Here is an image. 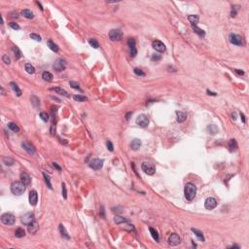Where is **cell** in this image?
Instances as JSON below:
<instances>
[{
  "label": "cell",
  "instance_id": "6da1fadb",
  "mask_svg": "<svg viewBox=\"0 0 249 249\" xmlns=\"http://www.w3.org/2000/svg\"><path fill=\"white\" fill-rule=\"evenodd\" d=\"M196 193H197L196 186H195L193 183H187L186 186H185V190H184L185 197H186L188 201H193L195 196H196Z\"/></svg>",
  "mask_w": 249,
  "mask_h": 249
},
{
  "label": "cell",
  "instance_id": "7a4b0ae2",
  "mask_svg": "<svg viewBox=\"0 0 249 249\" xmlns=\"http://www.w3.org/2000/svg\"><path fill=\"white\" fill-rule=\"evenodd\" d=\"M11 191L14 195H17V196H20L21 194L24 193L25 191V185L21 182V181H16L12 183L11 185Z\"/></svg>",
  "mask_w": 249,
  "mask_h": 249
},
{
  "label": "cell",
  "instance_id": "3957f363",
  "mask_svg": "<svg viewBox=\"0 0 249 249\" xmlns=\"http://www.w3.org/2000/svg\"><path fill=\"white\" fill-rule=\"evenodd\" d=\"M141 169H142V170H143L146 174H148V175H153V174L155 173V171H156L155 165H153V164H151V163H148V162L142 163Z\"/></svg>",
  "mask_w": 249,
  "mask_h": 249
},
{
  "label": "cell",
  "instance_id": "277c9868",
  "mask_svg": "<svg viewBox=\"0 0 249 249\" xmlns=\"http://www.w3.org/2000/svg\"><path fill=\"white\" fill-rule=\"evenodd\" d=\"M15 216L11 214V213H4L2 216H1V222L4 224V225L10 226L13 225L15 223Z\"/></svg>",
  "mask_w": 249,
  "mask_h": 249
},
{
  "label": "cell",
  "instance_id": "5b68a950",
  "mask_svg": "<svg viewBox=\"0 0 249 249\" xmlns=\"http://www.w3.org/2000/svg\"><path fill=\"white\" fill-rule=\"evenodd\" d=\"M229 40L232 44L237 45V46H242V45H243V39H242V37H241L240 35H238V34H233V33H232L229 37Z\"/></svg>",
  "mask_w": 249,
  "mask_h": 249
},
{
  "label": "cell",
  "instance_id": "8992f818",
  "mask_svg": "<svg viewBox=\"0 0 249 249\" xmlns=\"http://www.w3.org/2000/svg\"><path fill=\"white\" fill-rule=\"evenodd\" d=\"M123 36V32L120 29H112L109 32V38L111 41H119Z\"/></svg>",
  "mask_w": 249,
  "mask_h": 249
},
{
  "label": "cell",
  "instance_id": "52a82bcc",
  "mask_svg": "<svg viewBox=\"0 0 249 249\" xmlns=\"http://www.w3.org/2000/svg\"><path fill=\"white\" fill-rule=\"evenodd\" d=\"M103 163H104L103 160H100V159H93V160H92V161L90 162V166H91L92 169L97 170V169H102Z\"/></svg>",
  "mask_w": 249,
  "mask_h": 249
},
{
  "label": "cell",
  "instance_id": "ba28073f",
  "mask_svg": "<svg viewBox=\"0 0 249 249\" xmlns=\"http://www.w3.org/2000/svg\"><path fill=\"white\" fill-rule=\"evenodd\" d=\"M136 124L139 126V127H141V128H145V127H147L149 124V119L148 117L146 116V115H139V116L137 117L136 119Z\"/></svg>",
  "mask_w": 249,
  "mask_h": 249
},
{
  "label": "cell",
  "instance_id": "9c48e42d",
  "mask_svg": "<svg viewBox=\"0 0 249 249\" xmlns=\"http://www.w3.org/2000/svg\"><path fill=\"white\" fill-rule=\"evenodd\" d=\"M65 67H66V62H65V60H61V58L56 60L55 61V63H54V68L56 69V71H58V72L64 70Z\"/></svg>",
  "mask_w": 249,
  "mask_h": 249
},
{
  "label": "cell",
  "instance_id": "30bf717a",
  "mask_svg": "<svg viewBox=\"0 0 249 249\" xmlns=\"http://www.w3.org/2000/svg\"><path fill=\"white\" fill-rule=\"evenodd\" d=\"M21 222H23L24 225H26V226L30 225L32 222H34V214L31 212L26 213V214L24 215L23 218H21Z\"/></svg>",
  "mask_w": 249,
  "mask_h": 249
},
{
  "label": "cell",
  "instance_id": "8fae6325",
  "mask_svg": "<svg viewBox=\"0 0 249 249\" xmlns=\"http://www.w3.org/2000/svg\"><path fill=\"white\" fill-rule=\"evenodd\" d=\"M204 206H205V208L209 209V210L214 209L217 206V201L214 199V197H208V199L205 200Z\"/></svg>",
  "mask_w": 249,
  "mask_h": 249
},
{
  "label": "cell",
  "instance_id": "7c38bea8",
  "mask_svg": "<svg viewBox=\"0 0 249 249\" xmlns=\"http://www.w3.org/2000/svg\"><path fill=\"white\" fill-rule=\"evenodd\" d=\"M181 242V238L180 237L177 235V233H171L170 237L169 238V243L172 246H175V245H178Z\"/></svg>",
  "mask_w": 249,
  "mask_h": 249
},
{
  "label": "cell",
  "instance_id": "4fadbf2b",
  "mask_svg": "<svg viewBox=\"0 0 249 249\" xmlns=\"http://www.w3.org/2000/svg\"><path fill=\"white\" fill-rule=\"evenodd\" d=\"M153 48L155 49L156 51H158V52L160 53H163L165 51V45L162 42V41L160 40H156L153 42Z\"/></svg>",
  "mask_w": 249,
  "mask_h": 249
},
{
  "label": "cell",
  "instance_id": "5bb4252c",
  "mask_svg": "<svg viewBox=\"0 0 249 249\" xmlns=\"http://www.w3.org/2000/svg\"><path fill=\"white\" fill-rule=\"evenodd\" d=\"M37 201H38V194H37V192L35 190L30 191V193H29V202H30V204L34 206V205L37 204Z\"/></svg>",
  "mask_w": 249,
  "mask_h": 249
},
{
  "label": "cell",
  "instance_id": "9a60e30c",
  "mask_svg": "<svg viewBox=\"0 0 249 249\" xmlns=\"http://www.w3.org/2000/svg\"><path fill=\"white\" fill-rule=\"evenodd\" d=\"M21 146H23V148H24L28 154H30V155H34V154H35V149L33 148V146L31 144H29L27 142L24 141V142L21 143Z\"/></svg>",
  "mask_w": 249,
  "mask_h": 249
},
{
  "label": "cell",
  "instance_id": "2e32d148",
  "mask_svg": "<svg viewBox=\"0 0 249 249\" xmlns=\"http://www.w3.org/2000/svg\"><path fill=\"white\" fill-rule=\"evenodd\" d=\"M20 179H21V182H23L24 185H29L30 184V181H31L30 176L25 172H23L20 174Z\"/></svg>",
  "mask_w": 249,
  "mask_h": 249
},
{
  "label": "cell",
  "instance_id": "e0dca14e",
  "mask_svg": "<svg viewBox=\"0 0 249 249\" xmlns=\"http://www.w3.org/2000/svg\"><path fill=\"white\" fill-rule=\"evenodd\" d=\"M39 230V226L36 222H32L30 225H28V232L30 233H37V231Z\"/></svg>",
  "mask_w": 249,
  "mask_h": 249
},
{
  "label": "cell",
  "instance_id": "ac0fdd59",
  "mask_svg": "<svg viewBox=\"0 0 249 249\" xmlns=\"http://www.w3.org/2000/svg\"><path fill=\"white\" fill-rule=\"evenodd\" d=\"M58 230H60L61 237H63V238H65V239H69V238H70L68 233H67V231L65 230L64 226L62 225V224H60V227H58Z\"/></svg>",
  "mask_w": 249,
  "mask_h": 249
},
{
  "label": "cell",
  "instance_id": "d6986e66",
  "mask_svg": "<svg viewBox=\"0 0 249 249\" xmlns=\"http://www.w3.org/2000/svg\"><path fill=\"white\" fill-rule=\"evenodd\" d=\"M176 115H177V121H178L179 123H183V122H185V120L187 119V114L184 112L177 111Z\"/></svg>",
  "mask_w": 249,
  "mask_h": 249
},
{
  "label": "cell",
  "instance_id": "ffe728a7",
  "mask_svg": "<svg viewBox=\"0 0 249 249\" xmlns=\"http://www.w3.org/2000/svg\"><path fill=\"white\" fill-rule=\"evenodd\" d=\"M130 147H131L133 150L136 151V150H138L141 147V141L139 139H133L131 144H130Z\"/></svg>",
  "mask_w": 249,
  "mask_h": 249
},
{
  "label": "cell",
  "instance_id": "44dd1931",
  "mask_svg": "<svg viewBox=\"0 0 249 249\" xmlns=\"http://www.w3.org/2000/svg\"><path fill=\"white\" fill-rule=\"evenodd\" d=\"M10 86H11V88L13 89V91L16 92V94L18 97H20V96H21V91H20V89L19 88V86H18L16 83L11 82V83H10Z\"/></svg>",
  "mask_w": 249,
  "mask_h": 249
},
{
  "label": "cell",
  "instance_id": "7402d4cb",
  "mask_svg": "<svg viewBox=\"0 0 249 249\" xmlns=\"http://www.w3.org/2000/svg\"><path fill=\"white\" fill-rule=\"evenodd\" d=\"M188 20H189V21L192 24V25H197L200 18H199L197 15H190V16L188 17Z\"/></svg>",
  "mask_w": 249,
  "mask_h": 249
},
{
  "label": "cell",
  "instance_id": "603a6c76",
  "mask_svg": "<svg viewBox=\"0 0 249 249\" xmlns=\"http://www.w3.org/2000/svg\"><path fill=\"white\" fill-rule=\"evenodd\" d=\"M21 15H23L24 18H26V19H33V17H34V14H33L30 10H28V9H24V10H23Z\"/></svg>",
  "mask_w": 249,
  "mask_h": 249
},
{
  "label": "cell",
  "instance_id": "cb8c5ba5",
  "mask_svg": "<svg viewBox=\"0 0 249 249\" xmlns=\"http://www.w3.org/2000/svg\"><path fill=\"white\" fill-rule=\"evenodd\" d=\"M53 91H55V92H56V93H58V94H61V96H63V97H69V94L66 92V91H64L63 89L61 88H52Z\"/></svg>",
  "mask_w": 249,
  "mask_h": 249
},
{
  "label": "cell",
  "instance_id": "d4e9b609",
  "mask_svg": "<svg viewBox=\"0 0 249 249\" xmlns=\"http://www.w3.org/2000/svg\"><path fill=\"white\" fill-rule=\"evenodd\" d=\"M42 78H43L45 81H47V82H51V81L53 80L54 76H53V74L51 72L44 71V72H43V74H42Z\"/></svg>",
  "mask_w": 249,
  "mask_h": 249
},
{
  "label": "cell",
  "instance_id": "484cf974",
  "mask_svg": "<svg viewBox=\"0 0 249 249\" xmlns=\"http://www.w3.org/2000/svg\"><path fill=\"white\" fill-rule=\"evenodd\" d=\"M229 148L231 152H233V151L237 150V141L235 140V139H231V140L229 141Z\"/></svg>",
  "mask_w": 249,
  "mask_h": 249
},
{
  "label": "cell",
  "instance_id": "4316f807",
  "mask_svg": "<svg viewBox=\"0 0 249 249\" xmlns=\"http://www.w3.org/2000/svg\"><path fill=\"white\" fill-rule=\"evenodd\" d=\"M192 232H193L196 236L197 237V238L200 239L201 241H204V237H203V235H202V233H201V231H199V230L197 229H194V228H192Z\"/></svg>",
  "mask_w": 249,
  "mask_h": 249
},
{
  "label": "cell",
  "instance_id": "83f0119b",
  "mask_svg": "<svg viewBox=\"0 0 249 249\" xmlns=\"http://www.w3.org/2000/svg\"><path fill=\"white\" fill-rule=\"evenodd\" d=\"M25 236V232H24V229L21 228H18L15 232V237H18V238H20V237H24Z\"/></svg>",
  "mask_w": 249,
  "mask_h": 249
},
{
  "label": "cell",
  "instance_id": "f1b7e54d",
  "mask_svg": "<svg viewBox=\"0 0 249 249\" xmlns=\"http://www.w3.org/2000/svg\"><path fill=\"white\" fill-rule=\"evenodd\" d=\"M114 221H115L116 224H122V223H127V222H129V220L126 219V218H124V217L117 215V216H115V218H114Z\"/></svg>",
  "mask_w": 249,
  "mask_h": 249
},
{
  "label": "cell",
  "instance_id": "f546056e",
  "mask_svg": "<svg viewBox=\"0 0 249 249\" xmlns=\"http://www.w3.org/2000/svg\"><path fill=\"white\" fill-rule=\"evenodd\" d=\"M47 44H48V47L52 51H54V52H58V47H57V45L56 44H55L54 42H53L52 40H49L48 42H47Z\"/></svg>",
  "mask_w": 249,
  "mask_h": 249
},
{
  "label": "cell",
  "instance_id": "4dcf8cb0",
  "mask_svg": "<svg viewBox=\"0 0 249 249\" xmlns=\"http://www.w3.org/2000/svg\"><path fill=\"white\" fill-rule=\"evenodd\" d=\"M24 68H25V71H26L28 74H33V73L35 72V68H34V66H33V65H31L30 63H26V64H25V66H24Z\"/></svg>",
  "mask_w": 249,
  "mask_h": 249
},
{
  "label": "cell",
  "instance_id": "1f68e13d",
  "mask_svg": "<svg viewBox=\"0 0 249 249\" xmlns=\"http://www.w3.org/2000/svg\"><path fill=\"white\" fill-rule=\"evenodd\" d=\"M192 28L194 29V31L197 33V34H199V35H200L201 37H203V36L205 35V32H204V31H203L202 29H201V28L197 27V25H192Z\"/></svg>",
  "mask_w": 249,
  "mask_h": 249
},
{
  "label": "cell",
  "instance_id": "d6a6232c",
  "mask_svg": "<svg viewBox=\"0 0 249 249\" xmlns=\"http://www.w3.org/2000/svg\"><path fill=\"white\" fill-rule=\"evenodd\" d=\"M207 130L209 131V133L215 134V133H218V128H217L215 124H210V126L207 127Z\"/></svg>",
  "mask_w": 249,
  "mask_h": 249
},
{
  "label": "cell",
  "instance_id": "836d02e7",
  "mask_svg": "<svg viewBox=\"0 0 249 249\" xmlns=\"http://www.w3.org/2000/svg\"><path fill=\"white\" fill-rule=\"evenodd\" d=\"M13 52L15 53V57H16V60H19V58H20L21 57V52L20 51V49L18 48V47H13Z\"/></svg>",
  "mask_w": 249,
  "mask_h": 249
},
{
  "label": "cell",
  "instance_id": "e575fe53",
  "mask_svg": "<svg viewBox=\"0 0 249 249\" xmlns=\"http://www.w3.org/2000/svg\"><path fill=\"white\" fill-rule=\"evenodd\" d=\"M8 128H9L10 129H11L12 131H14V133H18V131L20 130L19 127H18V126H17V124H15V123H9V124H8Z\"/></svg>",
  "mask_w": 249,
  "mask_h": 249
},
{
  "label": "cell",
  "instance_id": "d590c367",
  "mask_svg": "<svg viewBox=\"0 0 249 249\" xmlns=\"http://www.w3.org/2000/svg\"><path fill=\"white\" fill-rule=\"evenodd\" d=\"M149 231H150V233H151V235H152L153 238H154L156 241H159V235H158L157 231L154 230L153 228H149Z\"/></svg>",
  "mask_w": 249,
  "mask_h": 249
},
{
  "label": "cell",
  "instance_id": "8d00e7d4",
  "mask_svg": "<svg viewBox=\"0 0 249 249\" xmlns=\"http://www.w3.org/2000/svg\"><path fill=\"white\" fill-rule=\"evenodd\" d=\"M89 43H90V45L92 46V48H94V49H97L98 47H99V44H98V42H97V39H93V38H92V39H90V40H89Z\"/></svg>",
  "mask_w": 249,
  "mask_h": 249
},
{
  "label": "cell",
  "instance_id": "74e56055",
  "mask_svg": "<svg viewBox=\"0 0 249 249\" xmlns=\"http://www.w3.org/2000/svg\"><path fill=\"white\" fill-rule=\"evenodd\" d=\"M43 175H44L45 182H46V184L48 185L49 189H53L52 184H51V178H50V176H49L48 174H46V173H43Z\"/></svg>",
  "mask_w": 249,
  "mask_h": 249
},
{
  "label": "cell",
  "instance_id": "f35d334b",
  "mask_svg": "<svg viewBox=\"0 0 249 249\" xmlns=\"http://www.w3.org/2000/svg\"><path fill=\"white\" fill-rule=\"evenodd\" d=\"M3 163L6 165H12L14 164V160L10 157H4L3 158Z\"/></svg>",
  "mask_w": 249,
  "mask_h": 249
},
{
  "label": "cell",
  "instance_id": "ab89813d",
  "mask_svg": "<svg viewBox=\"0 0 249 249\" xmlns=\"http://www.w3.org/2000/svg\"><path fill=\"white\" fill-rule=\"evenodd\" d=\"M73 98L75 99L76 101H79V102H84V101L87 100V97H83V96H80V94H75V96H73Z\"/></svg>",
  "mask_w": 249,
  "mask_h": 249
},
{
  "label": "cell",
  "instance_id": "60d3db41",
  "mask_svg": "<svg viewBox=\"0 0 249 249\" xmlns=\"http://www.w3.org/2000/svg\"><path fill=\"white\" fill-rule=\"evenodd\" d=\"M128 45H129V49L135 48V45H136L135 39H133V38H129V40H128Z\"/></svg>",
  "mask_w": 249,
  "mask_h": 249
},
{
  "label": "cell",
  "instance_id": "b9f144b4",
  "mask_svg": "<svg viewBox=\"0 0 249 249\" xmlns=\"http://www.w3.org/2000/svg\"><path fill=\"white\" fill-rule=\"evenodd\" d=\"M69 85H70V86H71L73 89H75V90H79L80 92H82V90L80 89V86H79V84H78V83H76V82L70 81V82H69Z\"/></svg>",
  "mask_w": 249,
  "mask_h": 249
},
{
  "label": "cell",
  "instance_id": "7bdbcfd3",
  "mask_svg": "<svg viewBox=\"0 0 249 249\" xmlns=\"http://www.w3.org/2000/svg\"><path fill=\"white\" fill-rule=\"evenodd\" d=\"M40 118L43 121H44V122H47V121L49 120V115L47 114V113H45V112H41L40 113Z\"/></svg>",
  "mask_w": 249,
  "mask_h": 249
},
{
  "label": "cell",
  "instance_id": "ee69618b",
  "mask_svg": "<svg viewBox=\"0 0 249 249\" xmlns=\"http://www.w3.org/2000/svg\"><path fill=\"white\" fill-rule=\"evenodd\" d=\"M61 187H62V196H63V197H64V199H66V197H67V190H66L65 183H62Z\"/></svg>",
  "mask_w": 249,
  "mask_h": 249
},
{
  "label": "cell",
  "instance_id": "f6af8a7d",
  "mask_svg": "<svg viewBox=\"0 0 249 249\" xmlns=\"http://www.w3.org/2000/svg\"><path fill=\"white\" fill-rule=\"evenodd\" d=\"M134 73L136 74L137 76H145V73L139 68H134Z\"/></svg>",
  "mask_w": 249,
  "mask_h": 249
},
{
  "label": "cell",
  "instance_id": "bcb514c9",
  "mask_svg": "<svg viewBox=\"0 0 249 249\" xmlns=\"http://www.w3.org/2000/svg\"><path fill=\"white\" fill-rule=\"evenodd\" d=\"M2 60H3V62H5L6 64H10L11 63V60H10V57H9L7 55H4V56H2Z\"/></svg>",
  "mask_w": 249,
  "mask_h": 249
},
{
  "label": "cell",
  "instance_id": "7dc6e473",
  "mask_svg": "<svg viewBox=\"0 0 249 249\" xmlns=\"http://www.w3.org/2000/svg\"><path fill=\"white\" fill-rule=\"evenodd\" d=\"M30 38H31V39H34L35 41H39V42L41 41V37L39 36V35L35 34V33H31V34H30Z\"/></svg>",
  "mask_w": 249,
  "mask_h": 249
},
{
  "label": "cell",
  "instance_id": "c3c4849f",
  "mask_svg": "<svg viewBox=\"0 0 249 249\" xmlns=\"http://www.w3.org/2000/svg\"><path fill=\"white\" fill-rule=\"evenodd\" d=\"M237 11H238V8H237V6H235V7H233V9H232V12H231V16L233 17H236L237 14Z\"/></svg>",
  "mask_w": 249,
  "mask_h": 249
},
{
  "label": "cell",
  "instance_id": "681fc988",
  "mask_svg": "<svg viewBox=\"0 0 249 249\" xmlns=\"http://www.w3.org/2000/svg\"><path fill=\"white\" fill-rule=\"evenodd\" d=\"M9 25H10V27L13 28V29H15V30H19L20 29V25L18 24H15V23H11V24H9Z\"/></svg>",
  "mask_w": 249,
  "mask_h": 249
},
{
  "label": "cell",
  "instance_id": "f907efd6",
  "mask_svg": "<svg viewBox=\"0 0 249 249\" xmlns=\"http://www.w3.org/2000/svg\"><path fill=\"white\" fill-rule=\"evenodd\" d=\"M31 101H32V103H33V105H34V107H38L39 105L38 104H35V102H37V103H40L39 102V99L37 98L36 97H31Z\"/></svg>",
  "mask_w": 249,
  "mask_h": 249
},
{
  "label": "cell",
  "instance_id": "816d5d0a",
  "mask_svg": "<svg viewBox=\"0 0 249 249\" xmlns=\"http://www.w3.org/2000/svg\"><path fill=\"white\" fill-rule=\"evenodd\" d=\"M106 145H107V148H108V150L109 151H111L112 152L113 150H114V147H113V144H112V142L111 141H107L106 142Z\"/></svg>",
  "mask_w": 249,
  "mask_h": 249
},
{
  "label": "cell",
  "instance_id": "f5cc1de1",
  "mask_svg": "<svg viewBox=\"0 0 249 249\" xmlns=\"http://www.w3.org/2000/svg\"><path fill=\"white\" fill-rule=\"evenodd\" d=\"M137 54V51H136V48H133L130 49V56H135Z\"/></svg>",
  "mask_w": 249,
  "mask_h": 249
},
{
  "label": "cell",
  "instance_id": "db71d44e",
  "mask_svg": "<svg viewBox=\"0 0 249 249\" xmlns=\"http://www.w3.org/2000/svg\"><path fill=\"white\" fill-rule=\"evenodd\" d=\"M161 60V56L160 55H153L152 56V60Z\"/></svg>",
  "mask_w": 249,
  "mask_h": 249
},
{
  "label": "cell",
  "instance_id": "11a10c76",
  "mask_svg": "<svg viewBox=\"0 0 249 249\" xmlns=\"http://www.w3.org/2000/svg\"><path fill=\"white\" fill-rule=\"evenodd\" d=\"M53 166H54L55 169H57L58 171H60V170H61V169H60V165H57L56 163H53Z\"/></svg>",
  "mask_w": 249,
  "mask_h": 249
},
{
  "label": "cell",
  "instance_id": "9f6ffc18",
  "mask_svg": "<svg viewBox=\"0 0 249 249\" xmlns=\"http://www.w3.org/2000/svg\"><path fill=\"white\" fill-rule=\"evenodd\" d=\"M235 71H236V72H237V74H239V75H243V74H244V72H243V71H240L239 69H236Z\"/></svg>",
  "mask_w": 249,
  "mask_h": 249
},
{
  "label": "cell",
  "instance_id": "6f0895ef",
  "mask_svg": "<svg viewBox=\"0 0 249 249\" xmlns=\"http://www.w3.org/2000/svg\"><path fill=\"white\" fill-rule=\"evenodd\" d=\"M207 93H208L209 96H210V94H211V96H214V97H215V96H216V93H215V92H210V91H208V90H207Z\"/></svg>",
  "mask_w": 249,
  "mask_h": 249
},
{
  "label": "cell",
  "instance_id": "680465c9",
  "mask_svg": "<svg viewBox=\"0 0 249 249\" xmlns=\"http://www.w3.org/2000/svg\"><path fill=\"white\" fill-rule=\"evenodd\" d=\"M102 214V217H105V215H104V207L102 206V208H101V211H100V215Z\"/></svg>",
  "mask_w": 249,
  "mask_h": 249
},
{
  "label": "cell",
  "instance_id": "91938a15",
  "mask_svg": "<svg viewBox=\"0 0 249 249\" xmlns=\"http://www.w3.org/2000/svg\"><path fill=\"white\" fill-rule=\"evenodd\" d=\"M240 117H241V119H242V122H243V123H245V117H244V115H243L242 113H240Z\"/></svg>",
  "mask_w": 249,
  "mask_h": 249
},
{
  "label": "cell",
  "instance_id": "94428289",
  "mask_svg": "<svg viewBox=\"0 0 249 249\" xmlns=\"http://www.w3.org/2000/svg\"><path fill=\"white\" fill-rule=\"evenodd\" d=\"M12 18H13V19H18V18H19V16H18V14L16 13V14H13Z\"/></svg>",
  "mask_w": 249,
  "mask_h": 249
},
{
  "label": "cell",
  "instance_id": "6125c7cd",
  "mask_svg": "<svg viewBox=\"0 0 249 249\" xmlns=\"http://www.w3.org/2000/svg\"><path fill=\"white\" fill-rule=\"evenodd\" d=\"M131 114H133L131 112H129V113H128V114H127V120H129V118H130L129 116H130Z\"/></svg>",
  "mask_w": 249,
  "mask_h": 249
},
{
  "label": "cell",
  "instance_id": "be15d7a7",
  "mask_svg": "<svg viewBox=\"0 0 249 249\" xmlns=\"http://www.w3.org/2000/svg\"><path fill=\"white\" fill-rule=\"evenodd\" d=\"M1 92H2V94H5V91L3 88H1Z\"/></svg>",
  "mask_w": 249,
  "mask_h": 249
}]
</instances>
